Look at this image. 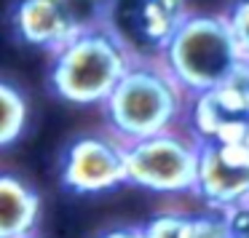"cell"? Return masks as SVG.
Instances as JSON below:
<instances>
[{
    "label": "cell",
    "instance_id": "obj_8",
    "mask_svg": "<svg viewBox=\"0 0 249 238\" xmlns=\"http://www.w3.org/2000/svg\"><path fill=\"white\" fill-rule=\"evenodd\" d=\"M193 198L206 209L228 211L249 201V142L209 139L201 142L198 177Z\"/></svg>",
    "mask_w": 249,
    "mask_h": 238
},
{
    "label": "cell",
    "instance_id": "obj_12",
    "mask_svg": "<svg viewBox=\"0 0 249 238\" xmlns=\"http://www.w3.org/2000/svg\"><path fill=\"white\" fill-rule=\"evenodd\" d=\"M145 238H188L190 236V211L163 209L142 222Z\"/></svg>",
    "mask_w": 249,
    "mask_h": 238
},
{
    "label": "cell",
    "instance_id": "obj_7",
    "mask_svg": "<svg viewBox=\"0 0 249 238\" xmlns=\"http://www.w3.org/2000/svg\"><path fill=\"white\" fill-rule=\"evenodd\" d=\"M185 129L198 142L247 139L249 134V62L225 83L190 97Z\"/></svg>",
    "mask_w": 249,
    "mask_h": 238
},
{
    "label": "cell",
    "instance_id": "obj_11",
    "mask_svg": "<svg viewBox=\"0 0 249 238\" xmlns=\"http://www.w3.org/2000/svg\"><path fill=\"white\" fill-rule=\"evenodd\" d=\"M30 123L27 94L11 81H0V147L11 150L24 136Z\"/></svg>",
    "mask_w": 249,
    "mask_h": 238
},
{
    "label": "cell",
    "instance_id": "obj_5",
    "mask_svg": "<svg viewBox=\"0 0 249 238\" xmlns=\"http://www.w3.org/2000/svg\"><path fill=\"white\" fill-rule=\"evenodd\" d=\"M59 185L75 195H99L129 185V142L110 129L78 134L62 153Z\"/></svg>",
    "mask_w": 249,
    "mask_h": 238
},
{
    "label": "cell",
    "instance_id": "obj_16",
    "mask_svg": "<svg viewBox=\"0 0 249 238\" xmlns=\"http://www.w3.org/2000/svg\"><path fill=\"white\" fill-rule=\"evenodd\" d=\"M94 238H145V233H142V225L121 222V225H110L105 230H99Z\"/></svg>",
    "mask_w": 249,
    "mask_h": 238
},
{
    "label": "cell",
    "instance_id": "obj_17",
    "mask_svg": "<svg viewBox=\"0 0 249 238\" xmlns=\"http://www.w3.org/2000/svg\"><path fill=\"white\" fill-rule=\"evenodd\" d=\"M228 3H233V0H228Z\"/></svg>",
    "mask_w": 249,
    "mask_h": 238
},
{
    "label": "cell",
    "instance_id": "obj_13",
    "mask_svg": "<svg viewBox=\"0 0 249 238\" xmlns=\"http://www.w3.org/2000/svg\"><path fill=\"white\" fill-rule=\"evenodd\" d=\"M188 238H233L228 214L220 209H198L190 211V236Z\"/></svg>",
    "mask_w": 249,
    "mask_h": 238
},
{
    "label": "cell",
    "instance_id": "obj_9",
    "mask_svg": "<svg viewBox=\"0 0 249 238\" xmlns=\"http://www.w3.org/2000/svg\"><path fill=\"white\" fill-rule=\"evenodd\" d=\"M99 19H89L81 0H17L11 27L19 43L56 54Z\"/></svg>",
    "mask_w": 249,
    "mask_h": 238
},
{
    "label": "cell",
    "instance_id": "obj_1",
    "mask_svg": "<svg viewBox=\"0 0 249 238\" xmlns=\"http://www.w3.org/2000/svg\"><path fill=\"white\" fill-rule=\"evenodd\" d=\"M190 94L163 67L161 59L137 56L115 91L102 104L107 129L124 142H137L185 126Z\"/></svg>",
    "mask_w": 249,
    "mask_h": 238
},
{
    "label": "cell",
    "instance_id": "obj_6",
    "mask_svg": "<svg viewBox=\"0 0 249 238\" xmlns=\"http://www.w3.org/2000/svg\"><path fill=\"white\" fill-rule=\"evenodd\" d=\"M190 11V0H113L102 19L126 40L134 56L158 59Z\"/></svg>",
    "mask_w": 249,
    "mask_h": 238
},
{
    "label": "cell",
    "instance_id": "obj_14",
    "mask_svg": "<svg viewBox=\"0 0 249 238\" xmlns=\"http://www.w3.org/2000/svg\"><path fill=\"white\" fill-rule=\"evenodd\" d=\"M225 17L231 24V33L241 51L244 62H249V0H233L225 6Z\"/></svg>",
    "mask_w": 249,
    "mask_h": 238
},
{
    "label": "cell",
    "instance_id": "obj_15",
    "mask_svg": "<svg viewBox=\"0 0 249 238\" xmlns=\"http://www.w3.org/2000/svg\"><path fill=\"white\" fill-rule=\"evenodd\" d=\"M225 214H228V225H231L233 238H249V201L231 206Z\"/></svg>",
    "mask_w": 249,
    "mask_h": 238
},
{
    "label": "cell",
    "instance_id": "obj_10",
    "mask_svg": "<svg viewBox=\"0 0 249 238\" xmlns=\"http://www.w3.org/2000/svg\"><path fill=\"white\" fill-rule=\"evenodd\" d=\"M43 195L22 177H0V238H38Z\"/></svg>",
    "mask_w": 249,
    "mask_h": 238
},
{
    "label": "cell",
    "instance_id": "obj_3",
    "mask_svg": "<svg viewBox=\"0 0 249 238\" xmlns=\"http://www.w3.org/2000/svg\"><path fill=\"white\" fill-rule=\"evenodd\" d=\"M158 59L190 97L225 83L244 65L225 11H190Z\"/></svg>",
    "mask_w": 249,
    "mask_h": 238
},
{
    "label": "cell",
    "instance_id": "obj_2",
    "mask_svg": "<svg viewBox=\"0 0 249 238\" xmlns=\"http://www.w3.org/2000/svg\"><path fill=\"white\" fill-rule=\"evenodd\" d=\"M134 51L105 19L86 27L72 43L51 54L49 88L75 107H102L134 62Z\"/></svg>",
    "mask_w": 249,
    "mask_h": 238
},
{
    "label": "cell",
    "instance_id": "obj_4",
    "mask_svg": "<svg viewBox=\"0 0 249 238\" xmlns=\"http://www.w3.org/2000/svg\"><path fill=\"white\" fill-rule=\"evenodd\" d=\"M201 142L185 126L129 145V185L156 195H193Z\"/></svg>",
    "mask_w": 249,
    "mask_h": 238
}]
</instances>
